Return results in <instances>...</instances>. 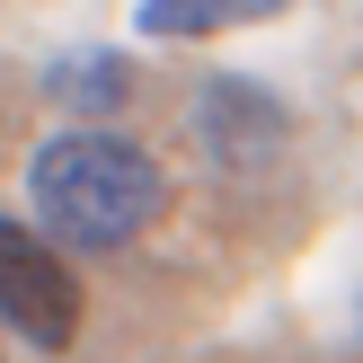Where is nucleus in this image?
I'll return each mask as SVG.
<instances>
[{
  "mask_svg": "<svg viewBox=\"0 0 363 363\" xmlns=\"http://www.w3.org/2000/svg\"><path fill=\"white\" fill-rule=\"evenodd\" d=\"M0 319L27 337L35 354H62L80 337V275L53 257L45 230L0 222Z\"/></svg>",
  "mask_w": 363,
  "mask_h": 363,
  "instance_id": "2",
  "label": "nucleus"
},
{
  "mask_svg": "<svg viewBox=\"0 0 363 363\" xmlns=\"http://www.w3.org/2000/svg\"><path fill=\"white\" fill-rule=\"evenodd\" d=\"M293 0H142L133 27L142 35H222V27H266Z\"/></svg>",
  "mask_w": 363,
  "mask_h": 363,
  "instance_id": "4",
  "label": "nucleus"
},
{
  "mask_svg": "<svg viewBox=\"0 0 363 363\" xmlns=\"http://www.w3.org/2000/svg\"><path fill=\"white\" fill-rule=\"evenodd\" d=\"M195 124H204V151L222 160V169H257V160H275L284 133H293V116H284L257 80H213Z\"/></svg>",
  "mask_w": 363,
  "mask_h": 363,
  "instance_id": "3",
  "label": "nucleus"
},
{
  "mask_svg": "<svg viewBox=\"0 0 363 363\" xmlns=\"http://www.w3.org/2000/svg\"><path fill=\"white\" fill-rule=\"evenodd\" d=\"M62 98H71V106H124V62H80V71H62Z\"/></svg>",
  "mask_w": 363,
  "mask_h": 363,
  "instance_id": "5",
  "label": "nucleus"
},
{
  "mask_svg": "<svg viewBox=\"0 0 363 363\" xmlns=\"http://www.w3.org/2000/svg\"><path fill=\"white\" fill-rule=\"evenodd\" d=\"M27 204H35L45 230H62V240H80V248H124L133 230H151V213H160V169H151L142 142L80 124V133H53L45 151H35Z\"/></svg>",
  "mask_w": 363,
  "mask_h": 363,
  "instance_id": "1",
  "label": "nucleus"
}]
</instances>
